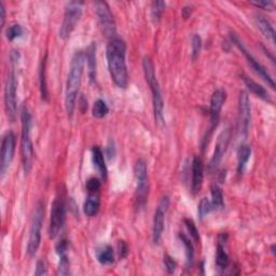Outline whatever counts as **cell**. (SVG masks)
Returning a JSON list of instances; mask_svg holds the SVG:
<instances>
[{"label":"cell","mask_w":276,"mask_h":276,"mask_svg":"<svg viewBox=\"0 0 276 276\" xmlns=\"http://www.w3.org/2000/svg\"><path fill=\"white\" fill-rule=\"evenodd\" d=\"M107 64L111 79L120 89H125L129 84V74L126 67V45L120 38L109 41L107 50Z\"/></svg>","instance_id":"6da1fadb"},{"label":"cell","mask_w":276,"mask_h":276,"mask_svg":"<svg viewBox=\"0 0 276 276\" xmlns=\"http://www.w3.org/2000/svg\"><path fill=\"white\" fill-rule=\"evenodd\" d=\"M85 59V53L83 51H77L70 63V69L65 94L66 112H67L69 118L73 117L76 108V102L81 85Z\"/></svg>","instance_id":"7a4b0ae2"},{"label":"cell","mask_w":276,"mask_h":276,"mask_svg":"<svg viewBox=\"0 0 276 276\" xmlns=\"http://www.w3.org/2000/svg\"><path fill=\"white\" fill-rule=\"evenodd\" d=\"M142 69H143V75H145V79L147 81L148 85L150 86V90L152 93L154 120H156V123L160 126V128H163L165 125L164 102H163L161 89H160L156 73H154L153 63L149 56L143 57Z\"/></svg>","instance_id":"3957f363"},{"label":"cell","mask_w":276,"mask_h":276,"mask_svg":"<svg viewBox=\"0 0 276 276\" xmlns=\"http://www.w3.org/2000/svg\"><path fill=\"white\" fill-rule=\"evenodd\" d=\"M22 135H21V154L22 163L25 174H29L34 162V145L31 140V114L28 108L23 107L21 112Z\"/></svg>","instance_id":"277c9868"},{"label":"cell","mask_w":276,"mask_h":276,"mask_svg":"<svg viewBox=\"0 0 276 276\" xmlns=\"http://www.w3.org/2000/svg\"><path fill=\"white\" fill-rule=\"evenodd\" d=\"M19 52L13 51L11 54V60H12V68L8 74L7 82L4 87V105L5 111L11 122H14L16 119V110H18V104H16V94H18V75H16L15 64L19 60Z\"/></svg>","instance_id":"5b68a950"},{"label":"cell","mask_w":276,"mask_h":276,"mask_svg":"<svg viewBox=\"0 0 276 276\" xmlns=\"http://www.w3.org/2000/svg\"><path fill=\"white\" fill-rule=\"evenodd\" d=\"M43 219H45V206H43L41 203H39L36 206L34 215H32L30 230H29V239H28V245H27V252H28V255L30 257L35 256L40 247Z\"/></svg>","instance_id":"8992f818"},{"label":"cell","mask_w":276,"mask_h":276,"mask_svg":"<svg viewBox=\"0 0 276 276\" xmlns=\"http://www.w3.org/2000/svg\"><path fill=\"white\" fill-rule=\"evenodd\" d=\"M135 177L137 180L136 191H135V204L137 208L145 206L148 200L149 193V178H148V167L145 160L139 159L135 164Z\"/></svg>","instance_id":"52a82bcc"},{"label":"cell","mask_w":276,"mask_h":276,"mask_svg":"<svg viewBox=\"0 0 276 276\" xmlns=\"http://www.w3.org/2000/svg\"><path fill=\"white\" fill-rule=\"evenodd\" d=\"M82 16V2L71 1L66 4L63 23L59 28V37L63 40L68 39L73 34L77 24Z\"/></svg>","instance_id":"ba28073f"},{"label":"cell","mask_w":276,"mask_h":276,"mask_svg":"<svg viewBox=\"0 0 276 276\" xmlns=\"http://www.w3.org/2000/svg\"><path fill=\"white\" fill-rule=\"evenodd\" d=\"M94 7H95V12L103 35L110 40L117 38L115 37V35H117L115 21L109 4L106 1H95Z\"/></svg>","instance_id":"9c48e42d"},{"label":"cell","mask_w":276,"mask_h":276,"mask_svg":"<svg viewBox=\"0 0 276 276\" xmlns=\"http://www.w3.org/2000/svg\"><path fill=\"white\" fill-rule=\"evenodd\" d=\"M231 39H232V42L234 43V45L237 47V49L240 50V51L243 53V55H244L245 58L247 59V63L249 64V66L251 67V69L255 71V73L260 77V78L266 82V83L269 85V86H271V89H275V82L273 80V78L271 77V75H270L267 69L263 67V66L258 62V60L253 57V55L250 53V52H248V50L245 48V46L243 45V42L241 41V39L239 37H237L236 34H232L231 35Z\"/></svg>","instance_id":"30bf717a"},{"label":"cell","mask_w":276,"mask_h":276,"mask_svg":"<svg viewBox=\"0 0 276 276\" xmlns=\"http://www.w3.org/2000/svg\"><path fill=\"white\" fill-rule=\"evenodd\" d=\"M251 120V107L249 96L245 91H242L239 96V113H237V130L239 135L245 138L248 135Z\"/></svg>","instance_id":"8fae6325"},{"label":"cell","mask_w":276,"mask_h":276,"mask_svg":"<svg viewBox=\"0 0 276 276\" xmlns=\"http://www.w3.org/2000/svg\"><path fill=\"white\" fill-rule=\"evenodd\" d=\"M66 217V205L62 197H56L52 203L51 217H50L49 236L50 239H55L60 230H62Z\"/></svg>","instance_id":"7c38bea8"},{"label":"cell","mask_w":276,"mask_h":276,"mask_svg":"<svg viewBox=\"0 0 276 276\" xmlns=\"http://www.w3.org/2000/svg\"><path fill=\"white\" fill-rule=\"evenodd\" d=\"M16 146V137L12 131H9L4 134L1 142V157H0V175L1 178L7 174L11 163L13 161Z\"/></svg>","instance_id":"4fadbf2b"},{"label":"cell","mask_w":276,"mask_h":276,"mask_svg":"<svg viewBox=\"0 0 276 276\" xmlns=\"http://www.w3.org/2000/svg\"><path fill=\"white\" fill-rule=\"evenodd\" d=\"M169 207V197L163 196L161 201L159 202L158 207L156 209L153 217V225H152V241L154 244H159L161 241L162 234L165 227V217Z\"/></svg>","instance_id":"5bb4252c"},{"label":"cell","mask_w":276,"mask_h":276,"mask_svg":"<svg viewBox=\"0 0 276 276\" xmlns=\"http://www.w3.org/2000/svg\"><path fill=\"white\" fill-rule=\"evenodd\" d=\"M230 140H231V130H230V128H227L219 134V136L217 138L216 147H215L213 158L208 165L209 172H215V170H216L217 167L219 166V164L221 163L223 156L228 150Z\"/></svg>","instance_id":"9a60e30c"},{"label":"cell","mask_w":276,"mask_h":276,"mask_svg":"<svg viewBox=\"0 0 276 276\" xmlns=\"http://www.w3.org/2000/svg\"><path fill=\"white\" fill-rule=\"evenodd\" d=\"M227 99V93L223 90H216L212 95L211 98V107H209V115H211V123H212V131L216 128L219 118L220 112L223 107V104Z\"/></svg>","instance_id":"2e32d148"},{"label":"cell","mask_w":276,"mask_h":276,"mask_svg":"<svg viewBox=\"0 0 276 276\" xmlns=\"http://www.w3.org/2000/svg\"><path fill=\"white\" fill-rule=\"evenodd\" d=\"M204 180V164L200 157H194L192 161V183L191 191L193 194L200 192Z\"/></svg>","instance_id":"e0dca14e"},{"label":"cell","mask_w":276,"mask_h":276,"mask_svg":"<svg viewBox=\"0 0 276 276\" xmlns=\"http://www.w3.org/2000/svg\"><path fill=\"white\" fill-rule=\"evenodd\" d=\"M241 78H242L243 81H244V83L247 86V89L249 90L252 94H255L256 96L263 99V101L272 103L271 97H270L268 92L266 91V89H264L263 86H261L260 84H258L257 82H255L252 79H250L249 77H247L245 75H241Z\"/></svg>","instance_id":"ac0fdd59"},{"label":"cell","mask_w":276,"mask_h":276,"mask_svg":"<svg viewBox=\"0 0 276 276\" xmlns=\"http://www.w3.org/2000/svg\"><path fill=\"white\" fill-rule=\"evenodd\" d=\"M85 58L87 69H89V78L91 83H94L96 81V45L94 42L86 49Z\"/></svg>","instance_id":"d6986e66"},{"label":"cell","mask_w":276,"mask_h":276,"mask_svg":"<svg viewBox=\"0 0 276 276\" xmlns=\"http://www.w3.org/2000/svg\"><path fill=\"white\" fill-rule=\"evenodd\" d=\"M92 161L94 164V167L101 175V177L105 180L107 178V167L105 164V158L102 149L95 146L92 148Z\"/></svg>","instance_id":"ffe728a7"},{"label":"cell","mask_w":276,"mask_h":276,"mask_svg":"<svg viewBox=\"0 0 276 276\" xmlns=\"http://www.w3.org/2000/svg\"><path fill=\"white\" fill-rule=\"evenodd\" d=\"M256 25L259 29H260L261 34L267 38V39L274 45L275 43V30L273 28L272 24L264 18L262 15H257L255 18Z\"/></svg>","instance_id":"44dd1931"},{"label":"cell","mask_w":276,"mask_h":276,"mask_svg":"<svg viewBox=\"0 0 276 276\" xmlns=\"http://www.w3.org/2000/svg\"><path fill=\"white\" fill-rule=\"evenodd\" d=\"M251 156V148L248 145H241L237 150V173L242 175L244 173L246 164Z\"/></svg>","instance_id":"7402d4cb"},{"label":"cell","mask_w":276,"mask_h":276,"mask_svg":"<svg viewBox=\"0 0 276 276\" xmlns=\"http://www.w3.org/2000/svg\"><path fill=\"white\" fill-rule=\"evenodd\" d=\"M97 261L103 266H109L114 261V250L110 245H104L96 250Z\"/></svg>","instance_id":"603a6c76"},{"label":"cell","mask_w":276,"mask_h":276,"mask_svg":"<svg viewBox=\"0 0 276 276\" xmlns=\"http://www.w3.org/2000/svg\"><path fill=\"white\" fill-rule=\"evenodd\" d=\"M179 239L186 249V266L188 269H191L193 267V262H194V247L192 245L191 240L184 233L179 234Z\"/></svg>","instance_id":"cb8c5ba5"},{"label":"cell","mask_w":276,"mask_h":276,"mask_svg":"<svg viewBox=\"0 0 276 276\" xmlns=\"http://www.w3.org/2000/svg\"><path fill=\"white\" fill-rule=\"evenodd\" d=\"M99 206H101V201H99V197L94 193V194H90L85 200L83 204V212L87 217H93L98 213Z\"/></svg>","instance_id":"d4e9b609"},{"label":"cell","mask_w":276,"mask_h":276,"mask_svg":"<svg viewBox=\"0 0 276 276\" xmlns=\"http://www.w3.org/2000/svg\"><path fill=\"white\" fill-rule=\"evenodd\" d=\"M223 242L219 240L218 243V246H217V256H216V263H217V267L220 270H225L229 267V256L228 253L225 252L224 250V247H223Z\"/></svg>","instance_id":"484cf974"},{"label":"cell","mask_w":276,"mask_h":276,"mask_svg":"<svg viewBox=\"0 0 276 276\" xmlns=\"http://www.w3.org/2000/svg\"><path fill=\"white\" fill-rule=\"evenodd\" d=\"M212 205L213 209H221L224 206L223 193L221 188L218 184H214L212 186Z\"/></svg>","instance_id":"4316f807"},{"label":"cell","mask_w":276,"mask_h":276,"mask_svg":"<svg viewBox=\"0 0 276 276\" xmlns=\"http://www.w3.org/2000/svg\"><path fill=\"white\" fill-rule=\"evenodd\" d=\"M109 112V108L107 106V104L103 99H97V101L94 103L93 109H92V114L94 118L96 119H103L104 117H106Z\"/></svg>","instance_id":"83f0119b"},{"label":"cell","mask_w":276,"mask_h":276,"mask_svg":"<svg viewBox=\"0 0 276 276\" xmlns=\"http://www.w3.org/2000/svg\"><path fill=\"white\" fill-rule=\"evenodd\" d=\"M46 63H47V56L42 59L41 67H40V92H41V98L43 101H48L49 93H48V86L46 81Z\"/></svg>","instance_id":"f1b7e54d"},{"label":"cell","mask_w":276,"mask_h":276,"mask_svg":"<svg viewBox=\"0 0 276 276\" xmlns=\"http://www.w3.org/2000/svg\"><path fill=\"white\" fill-rule=\"evenodd\" d=\"M165 1H153L151 4V18L154 23H158L162 18V14L165 10Z\"/></svg>","instance_id":"f546056e"},{"label":"cell","mask_w":276,"mask_h":276,"mask_svg":"<svg viewBox=\"0 0 276 276\" xmlns=\"http://www.w3.org/2000/svg\"><path fill=\"white\" fill-rule=\"evenodd\" d=\"M191 48H192V52H191V57L193 62L200 56L201 50H202V38L198 36L197 34H195L194 36L192 37V43H191Z\"/></svg>","instance_id":"4dcf8cb0"},{"label":"cell","mask_w":276,"mask_h":276,"mask_svg":"<svg viewBox=\"0 0 276 276\" xmlns=\"http://www.w3.org/2000/svg\"><path fill=\"white\" fill-rule=\"evenodd\" d=\"M58 275H68L70 274V262L67 253H63L59 256V262L57 268Z\"/></svg>","instance_id":"1f68e13d"},{"label":"cell","mask_w":276,"mask_h":276,"mask_svg":"<svg viewBox=\"0 0 276 276\" xmlns=\"http://www.w3.org/2000/svg\"><path fill=\"white\" fill-rule=\"evenodd\" d=\"M24 35V29L23 27L19 24H13L11 25L7 29V39L9 41H13L18 38H21Z\"/></svg>","instance_id":"d6a6232c"},{"label":"cell","mask_w":276,"mask_h":276,"mask_svg":"<svg viewBox=\"0 0 276 276\" xmlns=\"http://www.w3.org/2000/svg\"><path fill=\"white\" fill-rule=\"evenodd\" d=\"M212 211H214L212 202L207 197H203L198 204V216L201 219H204Z\"/></svg>","instance_id":"836d02e7"},{"label":"cell","mask_w":276,"mask_h":276,"mask_svg":"<svg viewBox=\"0 0 276 276\" xmlns=\"http://www.w3.org/2000/svg\"><path fill=\"white\" fill-rule=\"evenodd\" d=\"M185 224L188 229V232L190 233L191 239L195 243L200 242V234H198V230L196 228L194 221H193L192 219H185Z\"/></svg>","instance_id":"e575fe53"},{"label":"cell","mask_w":276,"mask_h":276,"mask_svg":"<svg viewBox=\"0 0 276 276\" xmlns=\"http://www.w3.org/2000/svg\"><path fill=\"white\" fill-rule=\"evenodd\" d=\"M101 186L102 183L99 181L98 178L95 177H92L86 181V189L90 192V194H94V193L97 192L99 189H101Z\"/></svg>","instance_id":"d590c367"},{"label":"cell","mask_w":276,"mask_h":276,"mask_svg":"<svg viewBox=\"0 0 276 276\" xmlns=\"http://www.w3.org/2000/svg\"><path fill=\"white\" fill-rule=\"evenodd\" d=\"M163 262H164V266H165V269H166L167 273L173 274L176 271V268H177V262L174 260V258H172L168 255H165L163 257Z\"/></svg>","instance_id":"8d00e7d4"},{"label":"cell","mask_w":276,"mask_h":276,"mask_svg":"<svg viewBox=\"0 0 276 276\" xmlns=\"http://www.w3.org/2000/svg\"><path fill=\"white\" fill-rule=\"evenodd\" d=\"M252 5H256L258 8H261L263 10H273L274 3L272 1H267V0H261V1H251Z\"/></svg>","instance_id":"74e56055"},{"label":"cell","mask_w":276,"mask_h":276,"mask_svg":"<svg viewBox=\"0 0 276 276\" xmlns=\"http://www.w3.org/2000/svg\"><path fill=\"white\" fill-rule=\"evenodd\" d=\"M118 249H119V256L121 259H124L129 255V246L124 241H119Z\"/></svg>","instance_id":"f35d334b"},{"label":"cell","mask_w":276,"mask_h":276,"mask_svg":"<svg viewBox=\"0 0 276 276\" xmlns=\"http://www.w3.org/2000/svg\"><path fill=\"white\" fill-rule=\"evenodd\" d=\"M36 275H47L48 271H47V266H46V262L39 260L37 262V266H36Z\"/></svg>","instance_id":"ab89813d"},{"label":"cell","mask_w":276,"mask_h":276,"mask_svg":"<svg viewBox=\"0 0 276 276\" xmlns=\"http://www.w3.org/2000/svg\"><path fill=\"white\" fill-rule=\"evenodd\" d=\"M67 249H68V243L66 240H62L56 245V252L58 253V256L63 255V253H66Z\"/></svg>","instance_id":"60d3db41"},{"label":"cell","mask_w":276,"mask_h":276,"mask_svg":"<svg viewBox=\"0 0 276 276\" xmlns=\"http://www.w3.org/2000/svg\"><path fill=\"white\" fill-rule=\"evenodd\" d=\"M107 156H108L109 160H112L115 156V148H114V145H113V141H109V143H108Z\"/></svg>","instance_id":"b9f144b4"},{"label":"cell","mask_w":276,"mask_h":276,"mask_svg":"<svg viewBox=\"0 0 276 276\" xmlns=\"http://www.w3.org/2000/svg\"><path fill=\"white\" fill-rule=\"evenodd\" d=\"M0 23H1V27L5 24V8L1 1H0Z\"/></svg>","instance_id":"7bdbcfd3"},{"label":"cell","mask_w":276,"mask_h":276,"mask_svg":"<svg viewBox=\"0 0 276 276\" xmlns=\"http://www.w3.org/2000/svg\"><path fill=\"white\" fill-rule=\"evenodd\" d=\"M79 107L82 112H84L87 109V99L83 95H81V97L79 99Z\"/></svg>","instance_id":"ee69618b"},{"label":"cell","mask_w":276,"mask_h":276,"mask_svg":"<svg viewBox=\"0 0 276 276\" xmlns=\"http://www.w3.org/2000/svg\"><path fill=\"white\" fill-rule=\"evenodd\" d=\"M191 13H192V7H191V5H187V7H185L183 9V16H184L185 20L189 19L190 16H191Z\"/></svg>","instance_id":"f6af8a7d"},{"label":"cell","mask_w":276,"mask_h":276,"mask_svg":"<svg viewBox=\"0 0 276 276\" xmlns=\"http://www.w3.org/2000/svg\"><path fill=\"white\" fill-rule=\"evenodd\" d=\"M271 250H272V252H273V255H275V245H273V246H272Z\"/></svg>","instance_id":"bcb514c9"}]
</instances>
